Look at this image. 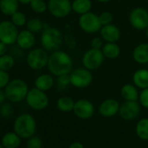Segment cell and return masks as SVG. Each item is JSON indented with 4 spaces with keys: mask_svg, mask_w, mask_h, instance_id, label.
<instances>
[{
    "mask_svg": "<svg viewBox=\"0 0 148 148\" xmlns=\"http://www.w3.org/2000/svg\"><path fill=\"white\" fill-rule=\"evenodd\" d=\"M129 21L132 27L137 30L148 28V12L144 8L133 9L129 16Z\"/></svg>",
    "mask_w": 148,
    "mask_h": 148,
    "instance_id": "12",
    "label": "cell"
},
{
    "mask_svg": "<svg viewBox=\"0 0 148 148\" xmlns=\"http://www.w3.org/2000/svg\"><path fill=\"white\" fill-rule=\"evenodd\" d=\"M119 107L120 106L116 99H107L100 104L99 107V112L105 118H112L119 113Z\"/></svg>",
    "mask_w": 148,
    "mask_h": 148,
    "instance_id": "15",
    "label": "cell"
},
{
    "mask_svg": "<svg viewBox=\"0 0 148 148\" xmlns=\"http://www.w3.org/2000/svg\"><path fill=\"white\" fill-rule=\"evenodd\" d=\"M13 129L21 138H30L36 132V120L31 114L23 113L16 119Z\"/></svg>",
    "mask_w": 148,
    "mask_h": 148,
    "instance_id": "2",
    "label": "cell"
},
{
    "mask_svg": "<svg viewBox=\"0 0 148 148\" xmlns=\"http://www.w3.org/2000/svg\"><path fill=\"white\" fill-rule=\"evenodd\" d=\"M30 4L32 11H34L37 13H43L46 11L47 6L44 0H32Z\"/></svg>",
    "mask_w": 148,
    "mask_h": 148,
    "instance_id": "30",
    "label": "cell"
},
{
    "mask_svg": "<svg viewBox=\"0 0 148 148\" xmlns=\"http://www.w3.org/2000/svg\"><path fill=\"white\" fill-rule=\"evenodd\" d=\"M138 100L143 107L148 108V87L142 90V92L139 94Z\"/></svg>",
    "mask_w": 148,
    "mask_h": 148,
    "instance_id": "34",
    "label": "cell"
},
{
    "mask_svg": "<svg viewBox=\"0 0 148 148\" xmlns=\"http://www.w3.org/2000/svg\"><path fill=\"white\" fill-rule=\"evenodd\" d=\"M18 32L16 25L10 21L0 23V41L5 45H12L18 39Z\"/></svg>",
    "mask_w": 148,
    "mask_h": 148,
    "instance_id": "10",
    "label": "cell"
},
{
    "mask_svg": "<svg viewBox=\"0 0 148 148\" xmlns=\"http://www.w3.org/2000/svg\"><path fill=\"white\" fill-rule=\"evenodd\" d=\"M18 2H20L22 4H29L32 2V0H18Z\"/></svg>",
    "mask_w": 148,
    "mask_h": 148,
    "instance_id": "43",
    "label": "cell"
},
{
    "mask_svg": "<svg viewBox=\"0 0 148 148\" xmlns=\"http://www.w3.org/2000/svg\"><path fill=\"white\" fill-rule=\"evenodd\" d=\"M48 9L51 15L58 18L68 16L72 10L70 0H49Z\"/></svg>",
    "mask_w": 148,
    "mask_h": 148,
    "instance_id": "11",
    "label": "cell"
},
{
    "mask_svg": "<svg viewBox=\"0 0 148 148\" xmlns=\"http://www.w3.org/2000/svg\"><path fill=\"white\" fill-rule=\"evenodd\" d=\"M53 84H54V80L52 77L49 75V74H43V75L38 76L35 81L36 88L44 92L50 90L53 86Z\"/></svg>",
    "mask_w": 148,
    "mask_h": 148,
    "instance_id": "23",
    "label": "cell"
},
{
    "mask_svg": "<svg viewBox=\"0 0 148 148\" xmlns=\"http://www.w3.org/2000/svg\"><path fill=\"white\" fill-rule=\"evenodd\" d=\"M64 40L65 42V44L67 45V46L71 49L74 48L76 45V43H75V38L74 37L71 35V34H67L66 36H64Z\"/></svg>",
    "mask_w": 148,
    "mask_h": 148,
    "instance_id": "37",
    "label": "cell"
},
{
    "mask_svg": "<svg viewBox=\"0 0 148 148\" xmlns=\"http://www.w3.org/2000/svg\"><path fill=\"white\" fill-rule=\"evenodd\" d=\"M5 148H18L21 144V138L15 132H6L1 139Z\"/></svg>",
    "mask_w": 148,
    "mask_h": 148,
    "instance_id": "19",
    "label": "cell"
},
{
    "mask_svg": "<svg viewBox=\"0 0 148 148\" xmlns=\"http://www.w3.org/2000/svg\"><path fill=\"white\" fill-rule=\"evenodd\" d=\"M6 99V95H5V91H2L0 89V104H3L5 102Z\"/></svg>",
    "mask_w": 148,
    "mask_h": 148,
    "instance_id": "42",
    "label": "cell"
},
{
    "mask_svg": "<svg viewBox=\"0 0 148 148\" xmlns=\"http://www.w3.org/2000/svg\"><path fill=\"white\" fill-rule=\"evenodd\" d=\"M27 28L33 33H38L44 28L43 22L38 18H32L27 23Z\"/></svg>",
    "mask_w": 148,
    "mask_h": 148,
    "instance_id": "29",
    "label": "cell"
},
{
    "mask_svg": "<svg viewBox=\"0 0 148 148\" xmlns=\"http://www.w3.org/2000/svg\"><path fill=\"white\" fill-rule=\"evenodd\" d=\"M11 112H12V108L10 106L9 104H5L2 106L1 108V112H2V115L5 116V117H8L10 114H11Z\"/></svg>",
    "mask_w": 148,
    "mask_h": 148,
    "instance_id": "39",
    "label": "cell"
},
{
    "mask_svg": "<svg viewBox=\"0 0 148 148\" xmlns=\"http://www.w3.org/2000/svg\"><path fill=\"white\" fill-rule=\"evenodd\" d=\"M105 58L109 59H115L120 54V48L116 43H106L102 48Z\"/></svg>",
    "mask_w": 148,
    "mask_h": 148,
    "instance_id": "25",
    "label": "cell"
},
{
    "mask_svg": "<svg viewBox=\"0 0 148 148\" xmlns=\"http://www.w3.org/2000/svg\"><path fill=\"white\" fill-rule=\"evenodd\" d=\"M26 102L31 108L40 111L47 107L49 104V99L44 91L34 88L28 92L26 96Z\"/></svg>",
    "mask_w": 148,
    "mask_h": 148,
    "instance_id": "6",
    "label": "cell"
},
{
    "mask_svg": "<svg viewBox=\"0 0 148 148\" xmlns=\"http://www.w3.org/2000/svg\"><path fill=\"white\" fill-rule=\"evenodd\" d=\"M17 42L18 44V46L22 49L27 50L32 48L35 44V37L33 35V32L31 31H22L18 36Z\"/></svg>",
    "mask_w": 148,
    "mask_h": 148,
    "instance_id": "17",
    "label": "cell"
},
{
    "mask_svg": "<svg viewBox=\"0 0 148 148\" xmlns=\"http://www.w3.org/2000/svg\"><path fill=\"white\" fill-rule=\"evenodd\" d=\"M79 25V27L87 33H96L102 28L99 16L90 12L80 16Z\"/></svg>",
    "mask_w": 148,
    "mask_h": 148,
    "instance_id": "8",
    "label": "cell"
},
{
    "mask_svg": "<svg viewBox=\"0 0 148 148\" xmlns=\"http://www.w3.org/2000/svg\"><path fill=\"white\" fill-rule=\"evenodd\" d=\"M9 84V75L5 71L0 70V89Z\"/></svg>",
    "mask_w": 148,
    "mask_h": 148,
    "instance_id": "35",
    "label": "cell"
},
{
    "mask_svg": "<svg viewBox=\"0 0 148 148\" xmlns=\"http://www.w3.org/2000/svg\"><path fill=\"white\" fill-rule=\"evenodd\" d=\"M105 56L102 50L91 48L83 55L82 64L85 68L90 71H93L102 65Z\"/></svg>",
    "mask_w": 148,
    "mask_h": 148,
    "instance_id": "7",
    "label": "cell"
},
{
    "mask_svg": "<svg viewBox=\"0 0 148 148\" xmlns=\"http://www.w3.org/2000/svg\"><path fill=\"white\" fill-rule=\"evenodd\" d=\"M136 133L143 140H148V119L144 118L138 121L136 125Z\"/></svg>",
    "mask_w": 148,
    "mask_h": 148,
    "instance_id": "27",
    "label": "cell"
},
{
    "mask_svg": "<svg viewBox=\"0 0 148 148\" xmlns=\"http://www.w3.org/2000/svg\"><path fill=\"white\" fill-rule=\"evenodd\" d=\"M58 85L61 86H67L68 85L71 84V79H70V74H64V75L59 76L58 79Z\"/></svg>",
    "mask_w": 148,
    "mask_h": 148,
    "instance_id": "36",
    "label": "cell"
},
{
    "mask_svg": "<svg viewBox=\"0 0 148 148\" xmlns=\"http://www.w3.org/2000/svg\"><path fill=\"white\" fill-rule=\"evenodd\" d=\"M43 142L42 139L38 136H32L28 138L26 143V148H42Z\"/></svg>",
    "mask_w": 148,
    "mask_h": 148,
    "instance_id": "31",
    "label": "cell"
},
{
    "mask_svg": "<svg viewBox=\"0 0 148 148\" xmlns=\"http://www.w3.org/2000/svg\"><path fill=\"white\" fill-rule=\"evenodd\" d=\"M47 65L51 74L59 77L71 73L72 60L68 53L62 51H55L49 57Z\"/></svg>",
    "mask_w": 148,
    "mask_h": 148,
    "instance_id": "1",
    "label": "cell"
},
{
    "mask_svg": "<svg viewBox=\"0 0 148 148\" xmlns=\"http://www.w3.org/2000/svg\"><path fill=\"white\" fill-rule=\"evenodd\" d=\"M6 99L12 103H18L26 99L28 86L22 79H14L10 82L5 88Z\"/></svg>",
    "mask_w": 148,
    "mask_h": 148,
    "instance_id": "4",
    "label": "cell"
},
{
    "mask_svg": "<svg viewBox=\"0 0 148 148\" xmlns=\"http://www.w3.org/2000/svg\"><path fill=\"white\" fill-rule=\"evenodd\" d=\"M140 112V106L138 101H127L120 105L119 116L125 120H132L138 116Z\"/></svg>",
    "mask_w": 148,
    "mask_h": 148,
    "instance_id": "14",
    "label": "cell"
},
{
    "mask_svg": "<svg viewBox=\"0 0 148 148\" xmlns=\"http://www.w3.org/2000/svg\"><path fill=\"white\" fill-rule=\"evenodd\" d=\"M100 35L107 43H116L120 38V31L119 29L113 24L103 25L100 30Z\"/></svg>",
    "mask_w": 148,
    "mask_h": 148,
    "instance_id": "16",
    "label": "cell"
},
{
    "mask_svg": "<svg viewBox=\"0 0 148 148\" xmlns=\"http://www.w3.org/2000/svg\"><path fill=\"white\" fill-rule=\"evenodd\" d=\"M18 8V0H0V10L8 16H12Z\"/></svg>",
    "mask_w": 148,
    "mask_h": 148,
    "instance_id": "24",
    "label": "cell"
},
{
    "mask_svg": "<svg viewBox=\"0 0 148 148\" xmlns=\"http://www.w3.org/2000/svg\"><path fill=\"white\" fill-rule=\"evenodd\" d=\"M132 80L134 85L141 89L148 87V70L139 69L136 71L133 74Z\"/></svg>",
    "mask_w": 148,
    "mask_h": 148,
    "instance_id": "20",
    "label": "cell"
},
{
    "mask_svg": "<svg viewBox=\"0 0 148 148\" xmlns=\"http://www.w3.org/2000/svg\"><path fill=\"white\" fill-rule=\"evenodd\" d=\"M15 64L14 58L10 55H3L0 56V70L8 71L13 67Z\"/></svg>",
    "mask_w": 148,
    "mask_h": 148,
    "instance_id": "28",
    "label": "cell"
},
{
    "mask_svg": "<svg viewBox=\"0 0 148 148\" xmlns=\"http://www.w3.org/2000/svg\"><path fill=\"white\" fill-rule=\"evenodd\" d=\"M133 59L138 64L148 63V43L138 45L132 51Z\"/></svg>",
    "mask_w": 148,
    "mask_h": 148,
    "instance_id": "18",
    "label": "cell"
},
{
    "mask_svg": "<svg viewBox=\"0 0 148 148\" xmlns=\"http://www.w3.org/2000/svg\"><path fill=\"white\" fill-rule=\"evenodd\" d=\"M145 34H146V37H147V38H148V28L146 29V33H145Z\"/></svg>",
    "mask_w": 148,
    "mask_h": 148,
    "instance_id": "45",
    "label": "cell"
},
{
    "mask_svg": "<svg viewBox=\"0 0 148 148\" xmlns=\"http://www.w3.org/2000/svg\"><path fill=\"white\" fill-rule=\"evenodd\" d=\"M71 85L76 88H86L89 86L93 79L90 70L86 68H78L70 73Z\"/></svg>",
    "mask_w": 148,
    "mask_h": 148,
    "instance_id": "5",
    "label": "cell"
},
{
    "mask_svg": "<svg viewBox=\"0 0 148 148\" xmlns=\"http://www.w3.org/2000/svg\"><path fill=\"white\" fill-rule=\"evenodd\" d=\"M98 2H100V3H107L109 1H111V0H97Z\"/></svg>",
    "mask_w": 148,
    "mask_h": 148,
    "instance_id": "44",
    "label": "cell"
},
{
    "mask_svg": "<svg viewBox=\"0 0 148 148\" xmlns=\"http://www.w3.org/2000/svg\"><path fill=\"white\" fill-rule=\"evenodd\" d=\"M92 5L91 0H74L71 3V9L74 12L82 15L89 12L92 9Z\"/></svg>",
    "mask_w": 148,
    "mask_h": 148,
    "instance_id": "21",
    "label": "cell"
},
{
    "mask_svg": "<svg viewBox=\"0 0 148 148\" xmlns=\"http://www.w3.org/2000/svg\"><path fill=\"white\" fill-rule=\"evenodd\" d=\"M99 21H100L102 26L112 24V22L113 20V16H112V14L110 12H102L99 16Z\"/></svg>",
    "mask_w": 148,
    "mask_h": 148,
    "instance_id": "33",
    "label": "cell"
},
{
    "mask_svg": "<svg viewBox=\"0 0 148 148\" xmlns=\"http://www.w3.org/2000/svg\"><path fill=\"white\" fill-rule=\"evenodd\" d=\"M91 46L92 48H94V49H100L103 46V40L100 38L96 37L92 40Z\"/></svg>",
    "mask_w": 148,
    "mask_h": 148,
    "instance_id": "38",
    "label": "cell"
},
{
    "mask_svg": "<svg viewBox=\"0 0 148 148\" xmlns=\"http://www.w3.org/2000/svg\"><path fill=\"white\" fill-rule=\"evenodd\" d=\"M49 60L47 52L43 49H34L27 56V64L33 70H40L44 68Z\"/></svg>",
    "mask_w": 148,
    "mask_h": 148,
    "instance_id": "9",
    "label": "cell"
},
{
    "mask_svg": "<svg viewBox=\"0 0 148 148\" xmlns=\"http://www.w3.org/2000/svg\"><path fill=\"white\" fill-rule=\"evenodd\" d=\"M75 102L70 97H61L57 101V107L63 112H69L73 111Z\"/></svg>",
    "mask_w": 148,
    "mask_h": 148,
    "instance_id": "26",
    "label": "cell"
},
{
    "mask_svg": "<svg viewBox=\"0 0 148 148\" xmlns=\"http://www.w3.org/2000/svg\"><path fill=\"white\" fill-rule=\"evenodd\" d=\"M64 41L61 32L55 27H46L41 36V44L45 50L48 51H58Z\"/></svg>",
    "mask_w": 148,
    "mask_h": 148,
    "instance_id": "3",
    "label": "cell"
},
{
    "mask_svg": "<svg viewBox=\"0 0 148 148\" xmlns=\"http://www.w3.org/2000/svg\"><path fill=\"white\" fill-rule=\"evenodd\" d=\"M121 96L125 100L127 101H138L139 94L136 87L131 84H126L121 88Z\"/></svg>",
    "mask_w": 148,
    "mask_h": 148,
    "instance_id": "22",
    "label": "cell"
},
{
    "mask_svg": "<svg viewBox=\"0 0 148 148\" xmlns=\"http://www.w3.org/2000/svg\"><path fill=\"white\" fill-rule=\"evenodd\" d=\"M12 23L17 26H23L26 22V18L24 13L17 12L12 16Z\"/></svg>",
    "mask_w": 148,
    "mask_h": 148,
    "instance_id": "32",
    "label": "cell"
},
{
    "mask_svg": "<svg viewBox=\"0 0 148 148\" xmlns=\"http://www.w3.org/2000/svg\"><path fill=\"white\" fill-rule=\"evenodd\" d=\"M0 148H5V147H4V145H3L2 144H0Z\"/></svg>",
    "mask_w": 148,
    "mask_h": 148,
    "instance_id": "46",
    "label": "cell"
},
{
    "mask_svg": "<svg viewBox=\"0 0 148 148\" xmlns=\"http://www.w3.org/2000/svg\"><path fill=\"white\" fill-rule=\"evenodd\" d=\"M94 106L93 104L86 99H80L75 102L73 108V112L79 119H89L94 114Z\"/></svg>",
    "mask_w": 148,
    "mask_h": 148,
    "instance_id": "13",
    "label": "cell"
},
{
    "mask_svg": "<svg viewBox=\"0 0 148 148\" xmlns=\"http://www.w3.org/2000/svg\"><path fill=\"white\" fill-rule=\"evenodd\" d=\"M7 49H6V45L3 43L2 41H0V56H3L5 54Z\"/></svg>",
    "mask_w": 148,
    "mask_h": 148,
    "instance_id": "40",
    "label": "cell"
},
{
    "mask_svg": "<svg viewBox=\"0 0 148 148\" xmlns=\"http://www.w3.org/2000/svg\"><path fill=\"white\" fill-rule=\"evenodd\" d=\"M68 148H85V146L80 142H73L69 145Z\"/></svg>",
    "mask_w": 148,
    "mask_h": 148,
    "instance_id": "41",
    "label": "cell"
}]
</instances>
